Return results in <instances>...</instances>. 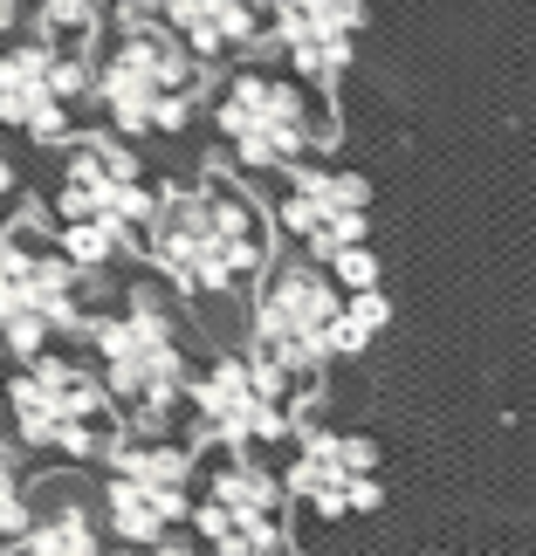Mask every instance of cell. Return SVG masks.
<instances>
[{"label": "cell", "instance_id": "6da1fadb", "mask_svg": "<svg viewBox=\"0 0 536 556\" xmlns=\"http://www.w3.org/2000/svg\"><path fill=\"white\" fill-rule=\"evenodd\" d=\"M145 254L152 268L192 303H227L254 289V275L275 262V220L248 186L227 173H207L179 192H159L145 220Z\"/></svg>", "mask_w": 536, "mask_h": 556}, {"label": "cell", "instance_id": "7a4b0ae2", "mask_svg": "<svg viewBox=\"0 0 536 556\" xmlns=\"http://www.w3.org/2000/svg\"><path fill=\"white\" fill-rule=\"evenodd\" d=\"M213 138L227 144L248 173H289L310 152L337 144V103L303 76L275 70H234L213 97Z\"/></svg>", "mask_w": 536, "mask_h": 556}, {"label": "cell", "instance_id": "3957f363", "mask_svg": "<svg viewBox=\"0 0 536 556\" xmlns=\"http://www.w3.org/2000/svg\"><path fill=\"white\" fill-rule=\"evenodd\" d=\"M90 97L124 138H165L200 111L207 97V62L165 28V21H124L111 55L90 70Z\"/></svg>", "mask_w": 536, "mask_h": 556}, {"label": "cell", "instance_id": "277c9868", "mask_svg": "<svg viewBox=\"0 0 536 556\" xmlns=\"http://www.w3.org/2000/svg\"><path fill=\"white\" fill-rule=\"evenodd\" d=\"M337 309H345V289L316 254L310 262H269L254 275L248 303V357L316 399L324 371L337 365Z\"/></svg>", "mask_w": 536, "mask_h": 556}, {"label": "cell", "instance_id": "5b68a950", "mask_svg": "<svg viewBox=\"0 0 536 556\" xmlns=\"http://www.w3.org/2000/svg\"><path fill=\"white\" fill-rule=\"evenodd\" d=\"M152 200L159 192L145 186L138 159L124 152V144L111 138H83L70 144V165H62V254L90 275L103 262H117L124 248L145 233V220H152Z\"/></svg>", "mask_w": 536, "mask_h": 556}, {"label": "cell", "instance_id": "8992f818", "mask_svg": "<svg viewBox=\"0 0 536 556\" xmlns=\"http://www.w3.org/2000/svg\"><path fill=\"white\" fill-rule=\"evenodd\" d=\"M90 344H97V378L111 392L117 413H132L138 426H159L173 405L186 399V344H179V324L165 316L159 295H132L117 316L90 324Z\"/></svg>", "mask_w": 536, "mask_h": 556}, {"label": "cell", "instance_id": "52a82bcc", "mask_svg": "<svg viewBox=\"0 0 536 556\" xmlns=\"http://www.w3.org/2000/svg\"><path fill=\"white\" fill-rule=\"evenodd\" d=\"M70 330H83V268L35 220H14L0 233V344L35 357Z\"/></svg>", "mask_w": 536, "mask_h": 556}, {"label": "cell", "instance_id": "ba28073f", "mask_svg": "<svg viewBox=\"0 0 536 556\" xmlns=\"http://www.w3.org/2000/svg\"><path fill=\"white\" fill-rule=\"evenodd\" d=\"M8 419L28 446H49V454L90 460L117 440V405L103 392L97 371H83L76 357H21V371L8 384Z\"/></svg>", "mask_w": 536, "mask_h": 556}, {"label": "cell", "instance_id": "9c48e42d", "mask_svg": "<svg viewBox=\"0 0 536 556\" xmlns=\"http://www.w3.org/2000/svg\"><path fill=\"white\" fill-rule=\"evenodd\" d=\"M111 481H103V516L124 543H165L192 516V446L179 440H111Z\"/></svg>", "mask_w": 536, "mask_h": 556}, {"label": "cell", "instance_id": "30bf717a", "mask_svg": "<svg viewBox=\"0 0 536 556\" xmlns=\"http://www.w3.org/2000/svg\"><path fill=\"white\" fill-rule=\"evenodd\" d=\"M192 529L207 536V549L227 556H275L289 549V488L269 467L248 460V446H227L221 467L207 475V488L192 495Z\"/></svg>", "mask_w": 536, "mask_h": 556}, {"label": "cell", "instance_id": "8fae6325", "mask_svg": "<svg viewBox=\"0 0 536 556\" xmlns=\"http://www.w3.org/2000/svg\"><path fill=\"white\" fill-rule=\"evenodd\" d=\"M90 97V62L76 41H21L0 55V124H14L21 138L55 144L76 131V103Z\"/></svg>", "mask_w": 536, "mask_h": 556}, {"label": "cell", "instance_id": "7c38bea8", "mask_svg": "<svg viewBox=\"0 0 536 556\" xmlns=\"http://www.w3.org/2000/svg\"><path fill=\"white\" fill-rule=\"evenodd\" d=\"M186 399L200 413L207 440L221 446H248V440H283L296 413L310 405V392H296L289 378H275L254 357H213L200 378H186Z\"/></svg>", "mask_w": 536, "mask_h": 556}, {"label": "cell", "instance_id": "4fadbf2b", "mask_svg": "<svg viewBox=\"0 0 536 556\" xmlns=\"http://www.w3.org/2000/svg\"><path fill=\"white\" fill-rule=\"evenodd\" d=\"M289 502L316 508L324 522H345V516H364V508L385 502L378 488V446L364 433H345V426H310L296 440V460H289Z\"/></svg>", "mask_w": 536, "mask_h": 556}, {"label": "cell", "instance_id": "5bb4252c", "mask_svg": "<svg viewBox=\"0 0 536 556\" xmlns=\"http://www.w3.org/2000/svg\"><path fill=\"white\" fill-rule=\"evenodd\" d=\"M283 227L303 241L316 262L345 248L372 241V179L345 173V165H289V192H283Z\"/></svg>", "mask_w": 536, "mask_h": 556}, {"label": "cell", "instance_id": "9a60e30c", "mask_svg": "<svg viewBox=\"0 0 536 556\" xmlns=\"http://www.w3.org/2000/svg\"><path fill=\"white\" fill-rule=\"evenodd\" d=\"M269 35L303 83L337 90L364 35V0H269Z\"/></svg>", "mask_w": 536, "mask_h": 556}, {"label": "cell", "instance_id": "2e32d148", "mask_svg": "<svg viewBox=\"0 0 536 556\" xmlns=\"http://www.w3.org/2000/svg\"><path fill=\"white\" fill-rule=\"evenodd\" d=\"M159 21L200 62H213V55H241L269 35V0H159Z\"/></svg>", "mask_w": 536, "mask_h": 556}, {"label": "cell", "instance_id": "e0dca14e", "mask_svg": "<svg viewBox=\"0 0 536 556\" xmlns=\"http://www.w3.org/2000/svg\"><path fill=\"white\" fill-rule=\"evenodd\" d=\"M14 543L35 549V556H90L97 549V522L83 516L76 502H62V508H49V516H28V529H21Z\"/></svg>", "mask_w": 536, "mask_h": 556}, {"label": "cell", "instance_id": "ac0fdd59", "mask_svg": "<svg viewBox=\"0 0 536 556\" xmlns=\"http://www.w3.org/2000/svg\"><path fill=\"white\" fill-rule=\"evenodd\" d=\"M392 324V303H385V289H345V309H337V357H364L385 337Z\"/></svg>", "mask_w": 536, "mask_h": 556}, {"label": "cell", "instance_id": "d6986e66", "mask_svg": "<svg viewBox=\"0 0 536 556\" xmlns=\"http://www.w3.org/2000/svg\"><path fill=\"white\" fill-rule=\"evenodd\" d=\"M111 0H35V35H49V41H90L97 35V21Z\"/></svg>", "mask_w": 536, "mask_h": 556}, {"label": "cell", "instance_id": "ffe728a7", "mask_svg": "<svg viewBox=\"0 0 536 556\" xmlns=\"http://www.w3.org/2000/svg\"><path fill=\"white\" fill-rule=\"evenodd\" d=\"M21 529H28V502H21V481H14V467L0 460V543H14Z\"/></svg>", "mask_w": 536, "mask_h": 556}, {"label": "cell", "instance_id": "44dd1931", "mask_svg": "<svg viewBox=\"0 0 536 556\" xmlns=\"http://www.w3.org/2000/svg\"><path fill=\"white\" fill-rule=\"evenodd\" d=\"M117 8H124V21H152V14H159V0H117Z\"/></svg>", "mask_w": 536, "mask_h": 556}, {"label": "cell", "instance_id": "7402d4cb", "mask_svg": "<svg viewBox=\"0 0 536 556\" xmlns=\"http://www.w3.org/2000/svg\"><path fill=\"white\" fill-rule=\"evenodd\" d=\"M8 192H14V165L0 159V206H8Z\"/></svg>", "mask_w": 536, "mask_h": 556}, {"label": "cell", "instance_id": "603a6c76", "mask_svg": "<svg viewBox=\"0 0 536 556\" xmlns=\"http://www.w3.org/2000/svg\"><path fill=\"white\" fill-rule=\"evenodd\" d=\"M0 21H8V0H0Z\"/></svg>", "mask_w": 536, "mask_h": 556}]
</instances>
